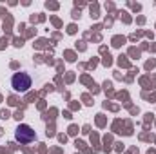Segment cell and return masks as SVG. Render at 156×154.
<instances>
[{
	"label": "cell",
	"instance_id": "7a4b0ae2",
	"mask_svg": "<svg viewBox=\"0 0 156 154\" xmlns=\"http://www.w3.org/2000/svg\"><path fill=\"white\" fill-rule=\"evenodd\" d=\"M15 138H16L20 143H31L33 140H37V132H35L29 125L22 123V125L16 127V131H15Z\"/></svg>",
	"mask_w": 156,
	"mask_h": 154
},
{
	"label": "cell",
	"instance_id": "6da1fadb",
	"mask_svg": "<svg viewBox=\"0 0 156 154\" xmlns=\"http://www.w3.org/2000/svg\"><path fill=\"white\" fill-rule=\"evenodd\" d=\"M31 85H33V80L27 73H15L11 78V87L15 93H26L31 89Z\"/></svg>",
	"mask_w": 156,
	"mask_h": 154
}]
</instances>
